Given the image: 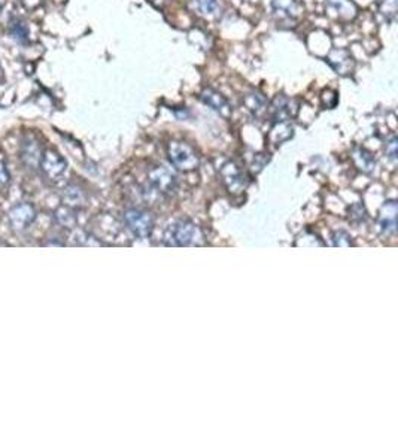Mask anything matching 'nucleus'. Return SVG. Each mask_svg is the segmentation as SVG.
I'll return each mask as SVG.
<instances>
[{
	"label": "nucleus",
	"instance_id": "20",
	"mask_svg": "<svg viewBox=\"0 0 398 447\" xmlns=\"http://www.w3.org/2000/svg\"><path fill=\"white\" fill-rule=\"evenodd\" d=\"M386 152H388V155H390V158L392 161H395V158H397V139L395 138H392L391 142L386 145Z\"/></svg>",
	"mask_w": 398,
	"mask_h": 447
},
{
	"label": "nucleus",
	"instance_id": "2",
	"mask_svg": "<svg viewBox=\"0 0 398 447\" xmlns=\"http://www.w3.org/2000/svg\"><path fill=\"white\" fill-rule=\"evenodd\" d=\"M124 222L134 236L150 237L154 230V217L142 209H130L124 213Z\"/></svg>",
	"mask_w": 398,
	"mask_h": 447
},
{
	"label": "nucleus",
	"instance_id": "11",
	"mask_svg": "<svg viewBox=\"0 0 398 447\" xmlns=\"http://www.w3.org/2000/svg\"><path fill=\"white\" fill-rule=\"evenodd\" d=\"M273 8H275V12L280 18H288V19L297 18L298 9L294 0H273Z\"/></svg>",
	"mask_w": 398,
	"mask_h": 447
},
{
	"label": "nucleus",
	"instance_id": "1",
	"mask_svg": "<svg viewBox=\"0 0 398 447\" xmlns=\"http://www.w3.org/2000/svg\"><path fill=\"white\" fill-rule=\"evenodd\" d=\"M168 154L173 166L182 172L196 170L200 164L197 152L187 142L172 140L168 147Z\"/></svg>",
	"mask_w": 398,
	"mask_h": 447
},
{
	"label": "nucleus",
	"instance_id": "3",
	"mask_svg": "<svg viewBox=\"0 0 398 447\" xmlns=\"http://www.w3.org/2000/svg\"><path fill=\"white\" fill-rule=\"evenodd\" d=\"M148 181L151 183V187L159 191L161 194H172L174 190H177V174H174L169 167L163 166H154L148 172Z\"/></svg>",
	"mask_w": 398,
	"mask_h": 447
},
{
	"label": "nucleus",
	"instance_id": "18",
	"mask_svg": "<svg viewBox=\"0 0 398 447\" xmlns=\"http://www.w3.org/2000/svg\"><path fill=\"white\" fill-rule=\"evenodd\" d=\"M64 200L69 203V205H82L84 197H82V192L80 190L69 188V190H66Z\"/></svg>",
	"mask_w": 398,
	"mask_h": 447
},
{
	"label": "nucleus",
	"instance_id": "12",
	"mask_svg": "<svg viewBox=\"0 0 398 447\" xmlns=\"http://www.w3.org/2000/svg\"><path fill=\"white\" fill-rule=\"evenodd\" d=\"M244 103H245L246 108L252 113L257 115V116L263 115V112H266V109H267V102H266V99L261 94H258V93L246 94L245 99H244Z\"/></svg>",
	"mask_w": 398,
	"mask_h": 447
},
{
	"label": "nucleus",
	"instance_id": "7",
	"mask_svg": "<svg viewBox=\"0 0 398 447\" xmlns=\"http://www.w3.org/2000/svg\"><path fill=\"white\" fill-rule=\"evenodd\" d=\"M36 219V210L28 203H19L9 212V221L15 230H26Z\"/></svg>",
	"mask_w": 398,
	"mask_h": 447
},
{
	"label": "nucleus",
	"instance_id": "16",
	"mask_svg": "<svg viewBox=\"0 0 398 447\" xmlns=\"http://www.w3.org/2000/svg\"><path fill=\"white\" fill-rule=\"evenodd\" d=\"M55 218L64 227H72V226H75V217H73V213L69 209H64L63 208L60 210H57Z\"/></svg>",
	"mask_w": 398,
	"mask_h": 447
},
{
	"label": "nucleus",
	"instance_id": "9",
	"mask_svg": "<svg viewBox=\"0 0 398 447\" xmlns=\"http://www.w3.org/2000/svg\"><path fill=\"white\" fill-rule=\"evenodd\" d=\"M329 66L333 67V69L341 73V75H347L354 71V60L352 57L349 55L347 51L345 50H334L332 51V54L328 55V60Z\"/></svg>",
	"mask_w": 398,
	"mask_h": 447
},
{
	"label": "nucleus",
	"instance_id": "19",
	"mask_svg": "<svg viewBox=\"0 0 398 447\" xmlns=\"http://www.w3.org/2000/svg\"><path fill=\"white\" fill-rule=\"evenodd\" d=\"M9 182V173L2 155H0V190L5 188Z\"/></svg>",
	"mask_w": 398,
	"mask_h": 447
},
{
	"label": "nucleus",
	"instance_id": "17",
	"mask_svg": "<svg viewBox=\"0 0 398 447\" xmlns=\"http://www.w3.org/2000/svg\"><path fill=\"white\" fill-rule=\"evenodd\" d=\"M196 3L203 14L217 12V9L219 6L218 0H196Z\"/></svg>",
	"mask_w": 398,
	"mask_h": 447
},
{
	"label": "nucleus",
	"instance_id": "13",
	"mask_svg": "<svg viewBox=\"0 0 398 447\" xmlns=\"http://www.w3.org/2000/svg\"><path fill=\"white\" fill-rule=\"evenodd\" d=\"M271 111H273V116L276 121H287L291 116V108H289V100L285 99L284 95H278L271 104Z\"/></svg>",
	"mask_w": 398,
	"mask_h": 447
},
{
	"label": "nucleus",
	"instance_id": "22",
	"mask_svg": "<svg viewBox=\"0 0 398 447\" xmlns=\"http://www.w3.org/2000/svg\"><path fill=\"white\" fill-rule=\"evenodd\" d=\"M150 2L154 5H160V3H163V0H150Z\"/></svg>",
	"mask_w": 398,
	"mask_h": 447
},
{
	"label": "nucleus",
	"instance_id": "24",
	"mask_svg": "<svg viewBox=\"0 0 398 447\" xmlns=\"http://www.w3.org/2000/svg\"><path fill=\"white\" fill-rule=\"evenodd\" d=\"M0 9H2V6H0Z\"/></svg>",
	"mask_w": 398,
	"mask_h": 447
},
{
	"label": "nucleus",
	"instance_id": "14",
	"mask_svg": "<svg viewBox=\"0 0 398 447\" xmlns=\"http://www.w3.org/2000/svg\"><path fill=\"white\" fill-rule=\"evenodd\" d=\"M328 3L332 5L336 11H338L342 17L354 18L356 15V6L351 0H328Z\"/></svg>",
	"mask_w": 398,
	"mask_h": 447
},
{
	"label": "nucleus",
	"instance_id": "5",
	"mask_svg": "<svg viewBox=\"0 0 398 447\" xmlns=\"http://www.w3.org/2000/svg\"><path fill=\"white\" fill-rule=\"evenodd\" d=\"M173 240L179 246H191L201 243V232L191 221H179L173 226Z\"/></svg>",
	"mask_w": 398,
	"mask_h": 447
},
{
	"label": "nucleus",
	"instance_id": "21",
	"mask_svg": "<svg viewBox=\"0 0 398 447\" xmlns=\"http://www.w3.org/2000/svg\"><path fill=\"white\" fill-rule=\"evenodd\" d=\"M19 3H21L26 9H36L42 3V0H19Z\"/></svg>",
	"mask_w": 398,
	"mask_h": 447
},
{
	"label": "nucleus",
	"instance_id": "8",
	"mask_svg": "<svg viewBox=\"0 0 398 447\" xmlns=\"http://www.w3.org/2000/svg\"><path fill=\"white\" fill-rule=\"evenodd\" d=\"M200 97H201V100L205 102L208 106H210L213 111H217L222 116H226V118H228V116L231 115L230 103L227 102L226 97L219 94L218 91L212 90V89H206V90H203Z\"/></svg>",
	"mask_w": 398,
	"mask_h": 447
},
{
	"label": "nucleus",
	"instance_id": "4",
	"mask_svg": "<svg viewBox=\"0 0 398 447\" xmlns=\"http://www.w3.org/2000/svg\"><path fill=\"white\" fill-rule=\"evenodd\" d=\"M39 167H41L45 178H48L50 181H55L63 176V173L67 169V163L57 151L48 149L42 152V158H41V163H39Z\"/></svg>",
	"mask_w": 398,
	"mask_h": 447
},
{
	"label": "nucleus",
	"instance_id": "15",
	"mask_svg": "<svg viewBox=\"0 0 398 447\" xmlns=\"http://www.w3.org/2000/svg\"><path fill=\"white\" fill-rule=\"evenodd\" d=\"M11 32L17 41H19L21 44L28 42V27L26 26L24 21H21V19H14L11 23Z\"/></svg>",
	"mask_w": 398,
	"mask_h": 447
},
{
	"label": "nucleus",
	"instance_id": "23",
	"mask_svg": "<svg viewBox=\"0 0 398 447\" xmlns=\"http://www.w3.org/2000/svg\"><path fill=\"white\" fill-rule=\"evenodd\" d=\"M3 81V71H2V66H0V82Z\"/></svg>",
	"mask_w": 398,
	"mask_h": 447
},
{
	"label": "nucleus",
	"instance_id": "10",
	"mask_svg": "<svg viewBox=\"0 0 398 447\" xmlns=\"http://www.w3.org/2000/svg\"><path fill=\"white\" fill-rule=\"evenodd\" d=\"M21 157L26 166L32 169L39 166V163H41V158H42V151L39 148V143L35 139H26L23 142Z\"/></svg>",
	"mask_w": 398,
	"mask_h": 447
},
{
	"label": "nucleus",
	"instance_id": "6",
	"mask_svg": "<svg viewBox=\"0 0 398 447\" xmlns=\"http://www.w3.org/2000/svg\"><path fill=\"white\" fill-rule=\"evenodd\" d=\"M221 176H222V182H224V185L230 192L236 194V192H242L246 188L245 174L242 173L240 167L236 163L233 161L226 163L221 169Z\"/></svg>",
	"mask_w": 398,
	"mask_h": 447
}]
</instances>
